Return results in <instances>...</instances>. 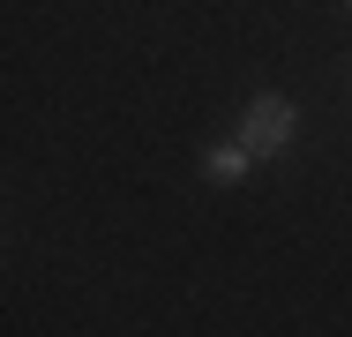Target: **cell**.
Returning <instances> with one entry per match:
<instances>
[{"instance_id": "obj_3", "label": "cell", "mask_w": 352, "mask_h": 337, "mask_svg": "<svg viewBox=\"0 0 352 337\" xmlns=\"http://www.w3.org/2000/svg\"><path fill=\"white\" fill-rule=\"evenodd\" d=\"M345 8H352V0H345Z\"/></svg>"}, {"instance_id": "obj_2", "label": "cell", "mask_w": 352, "mask_h": 337, "mask_svg": "<svg viewBox=\"0 0 352 337\" xmlns=\"http://www.w3.org/2000/svg\"><path fill=\"white\" fill-rule=\"evenodd\" d=\"M248 165H255L248 142H210V150H203V180H210V188H240Z\"/></svg>"}, {"instance_id": "obj_1", "label": "cell", "mask_w": 352, "mask_h": 337, "mask_svg": "<svg viewBox=\"0 0 352 337\" xmlns=\"http://www.w3.org/2000/svg\"><path fill=\"white\" fill-rule=\"evenodd\" d=\"M292 135H300V105L278 98V90H255V98H248V113H240V142H248L255 157H285V150H292Z\"/></svg>"}]
</instances>
